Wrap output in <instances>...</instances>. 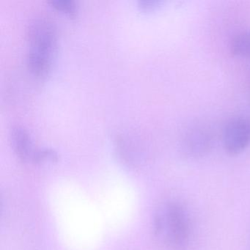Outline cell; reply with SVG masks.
Instances as JSON below:
<instances>
[{"instance_id":"obj_1","label":"cell","mask_w":250,"mask_h":250,"mask_svg":"<svg viewBox=\"0 0 250 250\" xmlns=\"http://www.w3.org/2000/svg\"><path fill=\"white\" fill-rule=\"evenodd\" d=\"M27 37V68L36 77H45L50 71L56 53L57 33L55 26L46 17H36L29 23Z\"/></svg>"},{"instance_id":"obj_2","label":"cell","mask_w":250,"mask_h":250,"mask_svg":"<svg viewBox=\"0 0 250 250\" xmlns=\"http://www.w3.org/2000/svg\"><path fill=\"white\" fill-rule=\"evenodd\" d=\"M153 228L159 242L170 250H185L189 243L191 219L179 202L169 201L160 206L155 214Z\"/></svg>"},{"instance_id":"obj_3","label":"cell","mask_w":250,"mask_h":250,"mask_svg":"<svg viewBox=\"0 0 250 250\" xmlns=\"http://www.w3.org/2000/svg\"><path fill=\"white\" fill-rule=\"evenodd\" d=\"M223 143L230 155L244 151L250 145V120L237 118L229 121L224 129Z\"/></svg>"},{"instance_id":"obj_4","label":"cell","mask_w":250,"mask_h":250,"mask_svg":"<svg viewBox=\"0 0 250 250\" xmlns=\"http://www.w3.org/2000/svg\"><path fill=\"white\" fill-rule=\"evenodd\" d=\"M11 145L14 152L24 162L32 161L36 150L33 147L28 131L20 125H15L11 129Z\"/></svg>"},{"instance_id":"obj_5","label":"cell","mask_w":250,"mask_h":250,"mask_svg":"<svg viewBox=\"0 0 250 250\" xmlns=\"http://www.w3.org/2000/svg\"><path fill=\"white\" fill-rule=\"evenodd\" d=\"M211 139L205 131L193 130L184 139V147L186 153L191 156H202L210 148Z\"/></svg>"},{"instance_id":"obj_6","label":"cell","mask_w":250,"mask_h":250,"mask_svg":"<svg viewBox=\"0 0 250 250\" xmlns=\"http://www.w3.org/2000/svg\"><path fill=\"white\" fill-rule=\"evenodd\" d=\"M231 50L237 56L250 58V33L237 36L232 40Z\"/></svg>"},{"instance_id":"obj_7","label":"cell","mask_w":250,"mask_h":250,"mask_svg":"<svg viewBox=\"0 0 250 250\" xmlns=\"http://www.w3.org/2000/svg\"><path fill=\"white\" fill-rule=\"evenodd\" d=\"M49 3L55 9L71 17H75L78 10L74 0H51Z\"/></svg>"},{"instance_id":"obj_8","label":"cell","mask_w":250,"mask_h":250,"mask_svg":"<svg viewBox=\"0 0 250 250\" xmlns=\"http://www.w3.org/2000/svg\"><path fill=\"white\" fill-rule=\"evenodd\" d=\"M58 160V155L56 151L49 148L39 149L36 150L33 156V162L35 163L42 162H55Z\"/></svg>"},{"instance_id":"obj_9","label":"cell","mask_w":250,"mask_h":250,"mask_svg":"<svg viewBox=\"0 0 250 250\" xmlns=\"http://www.w3.org/2000/svg\"><path fill=\"white\" fill-rule=\"evenodd\" d=\"M162 3V2L160 1H155V0H143V1H139L138 7L141 11L149 12L159 8Z\"/></svg>"}]
</instances>
